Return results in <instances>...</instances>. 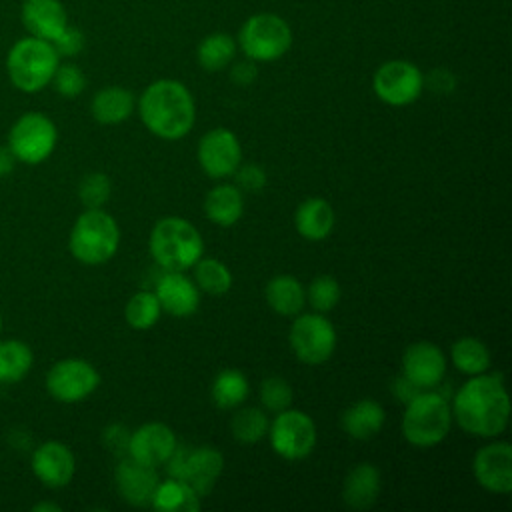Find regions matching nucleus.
<instances>
[{"instance_id":"nucleus-1","label":"nucleus","mask_w":512,"mask_h":512,"mask_svg":"<svg viewBox=\"0 0 512 512\" xmlns=\"http://www.w3.org/2000/svg\"><path fill=\"white\" fill-rule=\"evenodd\" d=\"M452 420L480 438L500 436L510 420L508 392L496 374H476L464 382L452 398Z\"/></svg>"},{"instance_id":"nucleus-2","label":"nucleus","mask_w":512,"mask_h":512,"mask_svg":"<svg viewBox=\"0 0 512 512\" xmlns=\"http://www.w3.org/2000/svg\"><path fill=\"white\" fill-rule=\"evenodd\" d=\"M136 106L142 124L162 140L184 138L196 122V104L190 90L172 78L148 84Z\"/></svg>"},{"instance_id":"nucleus-3","label":"nucleus","mask_w":512,"mask_h":512,"mask_svg":"<svg viewBox=\"0 0 512 512\" xmlns=\"http://www.w3.org/2000/svg\"><path fill=\"white\" fill-rule=\"evenodd\" d=\"M150 254L162 270L184 272L204 256V240L198 228L180 216L160 218L148 240Z\"/></svg>"},{"instance_id":"nucleus-4","label":"nucleus","mask_w":512,"mask_h":512,"mask_svg":"<svg viewBox=\"0 0 512 512\" xmlns=\"http://www.w3.org/2000/svg\"><path fill=\"white\" fill-rule=\"evenodd\" d=\"M452 426V410L448 398L436 390H422L406 402L402 414V434L416 448H432L440 444Z\"/></svg>"},{"instance_id":"nucleus-5","label":"nucleus","mask_w":512,"mask_h":512,"mask_svg":"<svg viewBox=\"0 0 512 512\" xmlns=\"http://www.w3.org/2000/svg\"><path fill=\"white\" fill-rule=\"evenodd\" d=\"M120 244L116 220L102 208H86L70 230L68 248L72 256L88 266L108 262Z\"/></svg>"},{"instance_id":"nucleus-6","label":"nucleus","mask_w":512,"mask_h":512,"mask_svg":"<svg viewBox=\"0 0 512 512\" xmlns=\"http://www.w3.org/2000/svg\"><path fill=\"white\" fill-rule=\"evenodd\" d=\"M60 56L52 42L34 36L18 40L6 58L10 82L22 92H38L52 82Z\"/></svg>"},{"instance_id":"nucleus-7","label":"nucleus","mask_w":512,"mask_h":512,"mask_svg":"<svg viewBox=\"0 0 512 512\" xmlns=\"http://www.w3.org/2000/svg\"><path fill=\"white\" fill-rule=\"evenodd\" d=\"M236 44L254 62H274L290 50L292 28L282 16L260 12L240 26Z\"/></svg>"},{"instance_id":"nucleus-8","label":"nucleus","mask_w":512,"mask_h":512,"mask_svg":"<svg viewBox=\"0 0 512 512\" xmlns=\"http://www.w3.org/2000/svg\"><path fill=\"white\" fill-rule=\"evenodd\" d=\"M168 476L186 482L200 498L206 496L224 470V456L212 446H176L166 460Z\"/></svg>"},{"instance_id":"nucleus-9","label":"nucleus","mask_w":512,"mask_h":512,"mask_svg":"<svg viewBox=\"0 0 512 512\" xmlns=\"http://www.w3.org/2000/svg\"><path fill=\"white\" fill-rule=\"evenodd\" d=\"M56 124L42 112L22 114L10 128L8 148L24 164L44 162L56 148Z\"/></svg>"},{"instance_id":"nucleus-10","label":"nucleus","mask_w":512,"mask_h":512,"mask_svg":"<svg viewBox=\"0 0 512 512\" xmlns=\"http://www.w3.org/2000/svg\"><path fill=\"white\" fill-rule=\"evenodd\" d=\"M288 342L300 362L318 366L324 364L336 350V328L320 312L300 314L290 326Z\"/></svg>"},{"instance_id":"nucleus-11","label":"nucleus","mask_w":512,"mask_h":512,"mask_svg":"<svg viewBox=\"0 0 512 512\" xmlns=\"http://www.w3.org/2000/svg\"><path fill=\"white\" fill-rule=\"evenodd\" d=\"M270 446L284 460H302L316 446V424L314 420L296 408L276 412L268 426Z\"/></svg>"},{"instance_id":"nucleus-12","label":"nucleus","mask_w":512,"mask_h":512,"mask_svg":"<svg viewBox=\"0 0 512 512\" xmlns=\"http://www.w3.org/2000/svg\"><path fill=\"white\" fill-rule=\"evenodd\" d=\"M378 100L388 106H408L424 90V74L410 60H388L378 66L372 78Z\"/></svg>"},{"instance_id":"nucleus-13","label":"nucleus","mask_w":512,"mask_h":512,"mask_svg":"<svg viewBox=\"0 0 512 512\" xmlns=\"http://www.w3.org/2000/svg\"><path fill=\"white\" fill-rule=\"evenodd\" d=\"M100 384L98 370L82 358H64L46 374L48 394L64 404H74L88 398Z\"/></svg>"},{"instance_id":"nucleus-14","label":"nucleus","mask_w":512,"mask_h":512,"mask_svg":"<svg viewBox=\"0 0 512 512\" xmlns=\"http://www.w3.org/2000/svg\"><path fill=\"white\" fill-rule=\"evenodd\" d=\"M198 164L210 178H226L242 162V148L236 134L228 128H212L198 140Z\"/></svg>"},{"instance_id":"nucleus-15","label":"nucleus","mask_w":512,"mask_h":512,"mask_svg":"<svg viewBox=\"0 0 512 512\" xmlns=\"http://www.w3.org/2000/svg\"><path fill=\"white\" fill-rule=\"evenodd\" d=\"M476 482L494 494L512 490V446L508 442H490L482 446L472 460Z\"/></svg>"},{"instance_id":"nucleus-16","label":"nucleus","mask_w":512,"mask_h":512,"mask_svg":"<svg viewBox=\"0 0 512 512\" xmlns=\"http://www.w3.org/2000/svg\"><path fill=\"white\" fill-rule=\"evenodd\" d=\"M446 374V356L432 342H414L402 354V376L418 390H434Z\"/></svg>"},{"instance_id":"nucleus-17","label":"nucleus","mask_w":512,"mask_h":512,"mask_svg":"<svg viewBox=\"0 0 512 512\" xmlns=\"http://www.w3.org/2000/svg\"><path fill=\"white\" fill-rule=\"evenodd\" d=\"M176 446V434L168 424L148 422L130 432L126 456L134 458L136 462L158 468L160 464H166Z\"/></svg>"},{"instance_id":"nucleus-18","label":"nucleus","mask_w":512,"mask_h":512,"mask_svg":"<svg viewBox=\"0 0 512 512\" xmlns=\"http://www.w3.org/2000/svg\"><path fill=\"white\" fill-rule=\"evenodd\" d=\"M32 472L44 486L62 488L76 472V458L64 442L48 440L34 450Z\"/></svg>"},{"instance_id":"nucleus-19","label":"nucleus","mask_w":512,"mask_h":512,"mask_svg":"<svg viewBox=\"0 0 512 512\" xmlns=\"http://www.w3.org/2000/svg\"><path fill=\"white\" fill-rule=\"evenodd\" d=\"M114 482L124 502L132 506H150L160 478L154 466L124 456L114 470Z\"/></svg>"},{"instance_id":"nucleus-20","label":"nucleus","mask_w":512,"mask_h":512,"mask_svg":"<svg viewBox=\"0 0 512 512\" xmlns=\"http://www.w3.org/2000/svg\"><path fill=\"white\" fill-rule=\"evenodd\" d=\"M154 294L160 302V308L176 318L192 316L200 306V290L184 272L164 270L156 282Z\"/></svg>"},{"instance_id":"nucleus-21","label":"nucleus","mask_w":512,"mask_h":512,"mask_svg":"<svg viewBox=\"0 0 512 512\" xmlns=\"http://www.w3.org/2000/svg\"><path fill=\"white\" fill-rule=\"evenodd\" d=\"M22 22L30 36L54 42L68 26V14L60 0H24Z\"/></svg>"},{"instance_id":"nucleus-22","label":"nucleus","mask_w":512,"mask_h":512,"mask_svg":"<svg viewBox=\"0 0 512 512\" xmlns=\"http://www.w3.org/2000/svg\"><path fill=\"white\" fill-rule=\"evenodd\" d=\"M380 488V470L370 462H360L344 478L342 500L352 510H368L378 500Z\"/></svg>"},{"instance_id":"nucleus-23","label":"nucleus","mask_w":512,"mask_h":512,"mask_svg":"<svg viewBox=\"0 0 512 512\" xmlns=\"http://www.w3.org/2000/svg\"><path fill=\"white\" fill-rule=\"evenodd\" d=\"M334 222V208L324 198H308L300 202L294 214V226L298 234L310 242H320L328 238L334 230Z\"/></svg>"},{"instance_id":"nucleus-24","label":"nucleus","mask_w":512,"mask_h":512,"mask_svg":"<svg viewBox=\"0 0 512 512\" xmlns=\"http://www.w3.org/2000/svg\"><path fill=\"white\" fill-rule=\"evenodd\" d=\"M384 420H386L384 406L378 400L362 398L344 410L340 424L350 438L368 440L382 430Z\"/></svg>"},{"instance_id":"nucleus-25","label":"nucleus","mask_w":512,"mask_h":512,"mask_svg":"<svg viewBox=\"0 0 512 512\" xmlns=\"http://www.w3.org/2000/svg\"><path fill=\"white\" fill-rule=\"evenodd\" d=\"M244 212V196L236 184H218L204 198V214L218 226H232Z\"/></svg>"},{"instance_id":"nucleus-26","label":"nucleus","mask_w":512,"mask_h":512,"mask_svg":"<svg viewBox=\"0 0 512 512\" xmlns=\"http://www.w3.org/2000/svg\"><path fill=\"white\" fill-rule=\"evenodd\" d=\"M136 108L134 94L122 86H106L98 90L92 98L90 112L100 124H120L124 122Z\"/></svg>"},{"instance_id":"nucleus-27","label":"nucleus","mask_w":512,"mask_h":512,"mask_svg":"<svg viewBox=\"0 0 512 512\" xmlns=\"http://www.w3.org/2000/svg\"><path fill=\"white\" fill-rule=\"evenodd\" d=\"M266 302L280 316H296L306 302L304 286L290 274H278L266 284Z\"/></svg>"},{"instance_id":"nucleus-28","label":"nucleus","mask_w":512,"mask_h":512,"mask_svg":"<svg viewBox=\"0 0 512 512\" xmlns=\"http://www.w3.org/2000/svg\"><path fill=\"white\" fill-rule=\"evenodd\" d=\"M150 506L160 512H198L200 496L186 482L168 478L158 482Z\"/></svg>"},{"instance_id":"nucleus-29","label":"nucleus","mask_w":512,"mask_h":512,"mask_svg":"<svg viewBox=\"0 0 512 512\" xmlns=\"http://www.w3.org/2000/svg\"><path fill=\"white\" fill-rule=\"evenodd\" d=\"M450 360L454 368L466 376L484 374L490 370V350L474 336L458 338L450 348Z\"/></svg>"},{"instance_id":"nucleus-30","label":"nucleus","mask_w":512,"mask_h":512,"mask_svg":"<svg viewBox=\"0 0 512 512\" xmlns=\"http://www.w3.org/2000/svg\"><path fill=\"white\" fill-rule=\"evenodd\" d=\"M248 392H250L248 378L236 368L220 370L210 388V396L214 404L222 410L238 408L248 398Z\"/></svg>"},{"instance_id":"nucleus-31","label":"nucleus","mask_w":512,"mask_h":512,"mask_svg":"<svg viewBox=\"0 0 512 512\" xmlns=\"http://www.w3.org/2000/svg\"><path fill=\"white\" fill-rule=\"evenodd\" d=\"M236 50H238V44L230 34L214 32L202 38L196 50V58L204 70L218 72V70H224L234 60Z\"/></svg>"},{"instance_id":"nucleus-32","label":"nucleus","mask_w":512,"mask_h":512,"mask_svg":"<svg viewBox=\"0 0 512 512\" xmlns=\"http://www.w3.org/2000/svg\"><path fill=\"white\" fill-rule=\"evenodd\" d=\"M32 350L22 340L0 342V384L20 382L32 368Z\"/></svg>"},{"instance_id":"nucleus-33","label":"nucleus","mask_w":512,"mask_h":512,"mask_svg":"<svg viewBox=\"0 0 512 512\" xmlns=\"http://www.w3.org/2000/svg\"><path fill=\"white\" fill-rule=\"evenodd\" d=\"M194 284L206 294L222 296L232 288V272L222 260L202 256L194 264Z\"/></svg>"},{"instance_id":"nucleus-34","label":"nucleus","mask_w":512,"mask_h":512,"mask_svg":"<svg viewBox=\"0 0 512 512\" xmlns=\"http://www.w3.org/2000/svg\"><path fill=\"white\" fill-rule=\"evenodd\" d=\"M268 426H270V420H268L266 412L256 406L238 410L230 422L234 440L242 442V444H254V442L262 440L268 434Z\"/></svg>"},{"instance_id":"nucleus-35","label":"nucleus","mask_w":512,"mask_h":512,"mask_svg":"<svg viewBox=\"0 0 512 512\" xmlns=\"http://www.w3.org/2000/svg\"><path fill=\"white\" fill-rule=\"evenodd\" d=\"M160 312L162 308L156 294L148 290H140L128 300L124 308V318L128 326H132L134 330H148L158 322Z\"/></svg>"},{"instance_id":"nucleus-36","label":"nucleus","mask_w":512,"mask_h":512,"mask_svg":"<svg viewBox=\"0 0 512 512\" xmlns=\"http://www.w3.org/2000/svg\"><path fill=\"white\" fill-rule=\"evenodd\" d=\"M306 300L308 304L312 306L314 312H330L338 300H340V284L334 276H328V274H322V276H316L308 290H306Z\"/></svg>"},{"instance_id":"nucleus-37","label":"nucleus","mask_w":512,"mask_h":512,"mask_svg":"<svg viewBox=\"0 0 512 512\" xmlns=\"http://www.w3.org/2000/svg\"><path fill=\"white\" fill-rule=\"evenodd\" d=\"M112 194V182L104 172H90L78 184V198L86 208H102Z\"/></svg>"},{"instance_id":"nucleus-38","label":"nucleus","mask_w":512,"mask_h":512,"mask_svg":"<svg viewBox=\"0 0 512 512\" xmlns=\"http://www.w3.org/2000/svg\"><path fill=\"white\" fill-rule=\"evenodd\" d=\"M260 402L270 412H282L292 404V388L282 376H268L260 384Z\"/></svg>"},{"instance_id":"nucleus-39","label":"nucleus","mask_w":512,"mask_h":512,"mask_svg":"<svg viewBox=\"0 0 512 512\" xmlns=\"http://www.w3.org/2000/svg\"><path fill=\"white\" fill-rule=\"evenodd\" d=\"M52 84L56 92L64 98H76L86 88V76L76 64H58Z\"/></svg>"},{"instance_id":"nucleus-40","label":"nucleus","mask_w":512,"mask_h":512,"mask_svg":"<svg viewBox=\"0 0 512 512\" xmlns=\"http://www.w3.org/2000/svg\"><path fill=\"white\" fill-rule=\"evenodd\" d=\"M232 176L242 192H260L266 186V172L256 164H240Z\"/></svg>"},{"instance_id":"nucleus-41","label":"nucleus","mask_w":512,"mask_h":512,"mask_svg":"<svg viewBox=\"0 0 512 512\" xmlns=\"http://www.w3.org/2000/svg\"><path fill=\"white\" fill-rule=\"evenodd\" d=\"M128 440H130V430L122 424H110L102 430V444L106 446V450H110L116 456L128 454Z\"/></svg>"},{"instance_id":"nucleus-42","label":"nucleus","mask_w":512,"mask_h":512,"mask_svg":"<svg viewBox=\"0 0 512 512\" xmlns=\"http://www.w3.org/2000/svg\"><path fill=\"white\" fill-rule=\"evenodd\" d=\"M52 46L58 52V56H76L84 48V34L74 26H66L62 34L52 42Z\"/></svg>"},{"instance_id":"nucleus-43","label":"nucleus","mask_w":512,"mask_h":512,"mask_svg":"<svg viewBox=\"0 0 512 512\" xmlns=\"http://www.w3.org/2000/svg\"><path fill=\"white\" fill-rule=\"evenodd\" d=\"M426 86L436 94H450L456 88V76L446 68H434L428 76H424V88Z\"/></svg>"},{"instance_id":"nucleus-44","label":"nucleus","mask_w":512,"mask_h":512,"mask_svg":"<svg viewBox=\"0 0 512 512\" xmlns=\"http://www.w3.org/2000/svg\"><path fill=\"white\" fill-rule=\"evenodd\" d=\"M256 76H258V68H256V62L250 60V58H246V60L234 64L232 70H230V78H232V82L238 84V86H248V84H252V82L256 80Z\"/></svg>"},{"instance_id":"nucleus-45","label":"nucleus","mask_w":512,"mask_h":512,"mask_svg":"<svg viewBox=\"0 0 512 512\" xmlns=\"http://www.w3.org/2000/svg\"><path fill=\"white\" fill-rule=\"evenodd\" d=\"M392 390H394V396H396L400 402H404V404H406L410 398H414L418 392H422V390H418L414 384H410L404 376L394 382V388H392Z\"/></svg>"},{"instance_id":"nucleus-46","label":"nucleus","mask_w":512,"mask_h":512,"mask_svg":"<svg viewBox=\"0 0 512 512\" xmlns=\"http://www.w3.org/2000/svg\"><path fill=\"white\" fill-rule=\"evenodd\" d=\"M16 158L8 146H0V176H6L14 170Z\"/></svg>"},{"instance_id":"nucleus-47","label":"nucleus","mask_w":512,"mask_h":512,"mask_svg":"<svg viewBox=\"0 0 512 512\" xmlns=\"http://www.w3.org/2000/svg\"><path fill=\"white\" fill-rule=\"evenodd\" d=\"M34 510H52V512H60V506L58 504H48V502H40L34 506Z\"/></svg>"},{"instance_id":"nucleus-48","label":"nucleus","mask_w":512,"mask_h":512,"mask_svg":"<svg viewBox=\"0 0 512 512\" xmlns=\"http://www.w3.org/2000/svg\"><path fill=\"white\" fill-rule=\"evenodd\" d=\"M0 330H2V316H0Z\"/></svg>"}]
</instances>
